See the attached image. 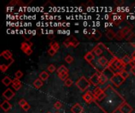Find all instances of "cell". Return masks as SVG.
<instances>
[{"mask_svg": "<svg viewBox=\"0 0 135 113\" xmlns=\"http://www.w3.org/2000/svg\"><path fill=\"white\" fill-rule=\"evenodd\" d=\"M59 77L62 80V81H65L67 79H69V74L68 72H62L60 74H58Z\"/></svg>", "mask_w": 135, "mask_h": 113, "instance_id": "cell-29", "label": "cell"}, {"mask_svg": "<svg viewBox=\"0 0 135 113\" xmlns=\"http://www.w3.org/2000/svg\"><path fill=\"white\" fill-rule=\"evenodd\" d=\"M15 79H20L21 78H22L23 76V72L21 71V70H18L15 72Z\"/></svg>", "mask_w": 135, "mask_h": 113, "instance_id": "cell-34", "label": "cell"}, {"mask_svg": "<svg viewBox=\"0 0 135 113\" xmlns=\"http://www.w3.org/2000/svg\"><path fill=\"white\" fill-rule=\"evenodd\" d=\"M75 85L81 91L84 92L90 87L91 83L89 79H87L85 76H81L77 80V82L75 83Z\"/></svg>", "mask_w": 135, "mask_h": 113, "instance_id": "cell-5", "label": "cell"}, {"mask_svg": "<svg viewBox=\"0 0 135 113\" xmlns=\"http://www.w3.org/2000/svg\"><path fill=\"white\" fill-rule=\"evenodd\" d=\"M50 48H51V49H53L55 51H58L59 50V48H60V45H59V43L58 42H51L50 43Z\"/></svg>", "mask_w": 135, "mask_h": 113, "instance_id": "cell-26", "label": "cell"}, {"mask_svg": "<svg viewBox=\"0 0 135 113\" xmlns=\"http://www.w3.org/2000/svg\"><path fill=\"white\" fill-rule=\"evenodd\" d=\"M80 44V42L74 38V36H70L69 38H67L64 42H63V45L66 47H70V46H73V47H78Z\"/></svg>", "mask_w": 135, "mask_h": 113, "instance_id": "cell-6", "label": "cell"}, {"mask_svg": "<svg viewBox=\"0 0 135 113\" xmlns=\"http://www.w3.org/2000/svg\"><path fill=\"white\" fill-rule=\"evenodd\" d=\"M130 65L131 68H135V59H132L131 63H130Z\"/></svg>", "mask_w": 135, "mask_h": 113, "instance_id": "cell-48", "label": "cell"}, {"mask_svg": "<svg viewBox=\"0 0 135 113\" xmlns=\"http://www.w3.org/2000/svg\"><path fill=\"white\" fill-rule=\"evenodd\" d=\"M121 60H122V61L123 62V64L127 66V64H130V63H131V60H132V57H131L128 56V55H125Z\"/></svg>", "mask_w": 135, "mask_h": 113, "instance_id": "cell-27", "label": "cell"}, {"mask_svg": "<svg viewBox=\"0 0 135 113\" xmlns=\"http://www.w3.org/2000/svg\"><path fill=\"white\" fill-rule=\"evenodd\" d=\"M64 83H65L66 87H71V86L73 85L74 82H73V80H72V79H70L69 78V79H67L66 80H65V81H64Z\"/></svg>", "mask_w": 135, "mask_h": 113, "instance_id": "cell-35", "label": "cell"}, {"mask_svg": "<svg viewBox=\"0 0 135 113\" xmlns=\"http://www.w3.org/2000/svg\"><path fill=\"white\" fill-rule=\"evenodd\" d=\"M103 91H104V89H102L100 87H97L94 89L93 92V96H94V98H97V97H99V96L103 93Z\"/></svg>", "mask_w": 135, "mask_h": 113, "instance_id": "cell-21", "label": "cell"}, {"mask_svg": "<svg viewBox=\"0 0 135 113\" xmlns=\"http://www.w3.org/2000/svg\"><path fill=\"white\" fill-rule=\"evenodd\" d=\"M47 113H51V112H47Z\"/></svg>", "mask_w": 135, "mask_h": 113, "instance_id": "cell-52", "label": "cell"}, {"mask_svg": "<svg viewBox=\"0 0 135 113\" xmlns=\"http://www.w3.org/2000/svg\"><path fill=\"white\" fill-rule=\"evenodd\" d=\"M39 77H40V79L44 82V81H46V80L49 78V74H48L47 72L43 71V72H41L40 74L39 75Z\"/></svg>", "mask_w": 135, "mask_h": 113, "instance_id": "cell-23", "label": "cell"}, {"mask_svg": "<svg viewBox=\"0 0 135 113\" xmlns=\"http://www.w3.org/2000/svg\"><path fill=\"white\" fill-rule=\"evenodd\" d=\"M43 85H44V82L39 78V79H36L34 82H33V86L36 87V88H37V89H40L41 87H43Z\"/></svg>", "mask_w": 135, "mask_h": 113, "instance_id": "cell-25", "label": "cell"}, {"mask_svg": "<svg viewBox=\"0 0 135 113\" xmlns=\"http://www.w3.org/2000/svg\"><path fill=\"white\" fill-rule=\"evenodd\" d=\"M126 67L127 66L123 64L122 60L117 57H115L109 63V68L112 69L115 73H120L122 71L125 70Z\"/></svg>", "mask_w": 135, "mask_h": 113, "instance_id": "cell-3", "label": "cell"}, {"mask_svg": "<svg viewBox=\"0 0 135 113\" xmlns=\"http://www.w3.org/2000/svg\"><path fill=\"white\" fill-rule=\"evenodd\" d=\"M119 111L121 113H132L134 111L133 107H131L127 101H125L119 108Z\"/></svg>", "mask_w": 135, "mask_h": 113, "instance_id": "cell-8", "label": "cell"}, {"mask_svg": "<svg viewBox=\"0 0 135 113\" xmlns=\"http://www.w3.org/2000/svg\"><path fill=\"white\" fill-rule=\"evenodd\" d=\"M18 104H19V105L21 107V108H23L25 105H26L27 104H28V102L25 101V99H24V98H22V99H21V100H19V101H18Z\"/></svg>", "mask_w": 135, "mask_h": 113, "instance_id": "cell-38", "label": "cell"}, {"mask_svg": "<svg viewBox=\"0 0 135 113\" xmlns=\"http://www.w3.org/2000/svg\"><path fill=\"white\" fill-rule=\"evenodd\" d=\"M54 39V35H48V39Z\"/></svg>", "mask_w": 135, "mask_h": 113, "instance_id": "cell-50", "label": "cell"}, {"mask_svg": "<svg viewBox=\"0 0 135 113\" xmlns=\"http://www.w3.org/2000/svg\"><path fill=\"white\" fill-rule=\"evenodd\" d=\"M127 41H128L129 42H131V43H135V34L134 33H133L131 36H130V38L127 40Z\"/></svg>", "mask_w": 135, "mask_h": 113, "instance_id": "cell-40", "label": "cell"}, {"mask_svg": "<svg viewBox=\"0 0 135 113\" xmlns=\"http://www.w3.org/2000/svg\"><path fill=\"white\" fill-rule=\"evenodd\" d=\"M0 107H1V109L4 111V112H8V111H9L10 109H11V108H12V105H11V104L9 102V101H4L2 104H1V105H0Z\"/></svg>", "mask_w": 135, "mask_h": 113, "instance_id": "cell-16", "label": "cell"}, {"mask_svg": "<svg viewBox=\"0 0 135 113\" xmlns=\"http://www.w3.org/2000/svg\"><path fill=\"white\" fill-rule=\"evenodd\" d=\"M2 83L6 87H8V86H9L11 83H13V80H12L9 77L6 76V77H4V78L2 79Z\"/></svg>", "mask_w": 135, "mask_h": 113, "instance_id": "cell-24", "label": "cell"}, {"mask_svg": "<svg viewBox=\"0 0 135 113\" xmlns=\"http://www.w3.org/2000/svg\"><path fill=\"white\" fill-rule=\"evenodd\" d=\"M86 6H89V7H93V6H95V3L92 1V0H89L87 2H86Z\"/></svg>", "mask_w": 135, "mask_h": 113, "instance_id": "cell-43", "label": "cell"}, {"mask_svg": "<svg viewBox=\"0 0 135 113\" xmlns=\"http://www.w3.org/2000/svg\"><path fill=\"white\" fill-rule=\"evenodd\" d=\"M32 42H23L21 45V50L25 53L26 50H28L29 48H32Z\"/></svg>", "mask_w": 135, "mask_h": 113, "instance_id": "cell-20", "label": "cell"}, {"mask_svg": "<svg viewBox=\"0 0 135 113\" xmlns=\"http://www.w3.org/2000/svg\"><path fill=\"white\" fill-rule=\"evenodd\" d=\"M108 79L103 74V73H100V85L99 86H103V85H105L108 82Z\"/></svg>", "mask_w": 135, "mask_h": 113, "instance_id": "cell-22", "label": "cell"}, {"mask_svg": "<svg viewBox=\"0 0 135 113\" xmlns=\"http://www.w3.org/2000/svg\"><path fill=\"white\" fill-rule=\"evenodd\" d=\"M108 79V80L110 81L111 80V79L115 76V72L112 70V69H111L109 67H108V68H106L104 71H103V72H102Z\"/></svg>", "mask_w": 135, "mask_h": 113, "instance_id": "cell-13", "label": "cell"}, {"mask_svg": "<svg viewBox=\"0 0 135 113\" xmlns=\"http://www.w3.org/2000/svg\"><path fill=\"white\" fill-rule=\"evenodd\" d=\"M101 36H102V34L98 30H93L90 35V37L93 38V39H95V40H99L101 38Z\"/></svg>", "mask_w": 135, "mask_h": 113, "instance_id": "cell-18", "label": "cell"}, {"mask_svg": "<svg viewBox=\"0 0 135 113\" xmlns=\"http://www.w3.org/2000/svg\"><path fill=\"white\" fill-rule=\"evenodd\" d=\"M131 73H132L134 76H135V68H131Z\"/></svg>", "mask_w": 135, "mask_h": 113, "instance_id": "cell-49", "label": "cell"}, {"mask_svg": "<svg viewBox=\"0 0 135 113\" xmlns=\"http://www.w3.org/2000/svg\"><path fill=\"white\" fill-rule=\"evenodd\" d=\"M62 107V104L60 102V101H56L55 104H54V108L57 110H59L61 109V108Z\"/></svg>", "mask_w": 135, "mask_h": 113, "instance_id": "cell-36", "label": "cell"}, {"mask_svg": "<svg viewBox=\"0 0 135 113\" xmlns=\"http://www.w3.org/2000/svg\"><path fill=\"white\" fill-rule=\"evenodd\" d=\"M30 108H31V106H30V105L29 104H27L26 105H25L22 109H24V111H25V112H27V111H28L29 109H30Z\"/></svg>", "mask_w": 135, "mask_h": 113, "instance_id": "cell-44", "label": "cell"}, {"mask_svg": "<svg viewBox=\"0 0 135 113\" xmlns=\"http://www.w3.org/2000/svg\"><path fill=\"white\" fill-rule=\"evenodd\" d=\"M125 101V98L112 86L108 85L104 89L103 93L94 98L93 102L104 113H115Z\"/></svg>", "mask_w": 135, "mask_h": 113, "instance_id": "cell-1", "label": "cell"}, {"mask_svg": "<svg viewBox=\"0 0 135 113\" xmlns=\"http://www.w3.org/2000/svg\"><path fill=\"white\" fill-rule=\"evenodd\" d=\"M127 13L123 12L118 13H110L108 14V20L112 23L115 26H119L126 18Z\"/></svg>", "mask_w": 135, "mask_h": 113, "instance_id": "cell-2", "label": "cell"}, {"mask_svg": "<svg viewBox=\"0 0 135 113\" xmlns=\"http://www.w3.org/2000/svg\"><path fill=\"white\" fill-rule=\"evenodd\" d=\"M0 56L2 57L3 58H5V59H6V61H9L10 60L13 59V57H12L13 54H12V53H11L9 50H6L2 51V52L1 53Z\"/></svg>", "mask_w": 135, "mask_h": 113, "instance_id": "cell-15", "label": "cell"}, {"mask_svg": "<svg viewBox=\"0 0 135 113\" xmlns=\"http://www.w3.org/2000/svg\"><path fill=\"white\" fill-rule=\"evenodd\" d=\"M8 68H9V66H8V65H6V64H2L0 65V70H1V72H6V71H7V69H8Z\"/></svg>", "mask_w": 135, "mask_h": 113, "instance_id": "cell-37", "label": "cell"}, {"mask_svg": "<svg viewBox=\"0 0 135 113\" xmlns=\"http://www.w3.org/2000/svg\"><path fill=\"white\" fill-rule=\"evenodd\" d=\"M62 72H69V69L65 66V65H61L58 69H57V73L58 74H60Z\"/></svg>", "mask_w": 135, "mask_h": 113, "instance_id": "cell-28", "label": "cell"}, {"mask_svg": "<svg viewBox=\"0 0 135 113\" xmlns=\"http://www.w3.org/2000/svg\"><path fill=\"white\" fill-rule=\"evenodd\" d=\"M131 57H132V59H135V50H134V52L132 53V56H131Z\"/></svg>", "mask_w": 135, "mask_h": 113, "instance_id": "cell-51", "label": "cell"}, {"mask_svg": "<svg viewBox=\"0 0 135 113\" xmlns=\"http://www.w3.org/2000/svg\"><path fill=\"white\" fill-rule=\"evenodd\" d=\"M65 61H66V63H68V64H71V63H73V62H74V57H73L71 55H67V56L65 57Z\"/></svg>", "mask_w": 135, "mask_h": 113, "instance_id": "cell-31", "label": "cell"}, {"mask_svg": "<svg viewBox=\"0 0 135 113\" xmlns=\"http://www.w3.org/2000/svg\"><path fill=\"white\" fill-rule=\"evenodd\" d=\"M115 34H116V33H115L114 31L112 30V29H108V30L106 31V32H105V35H106L107 39H109V40L114 39L115 38Z\"/></svg>", "mask_w": 135, "mask_h": 113, "instance_id": "cell-19", "label": "cell"}, {"mask_svg": "<svg viewBox=\"0 0 135 113\" xmlns=\"http://www.w3.org/2000/svg\"><path fill=\"white\" fill-rule=\"evenodd\" d=\"M82 98L83 100L88 103V104H91L92 102L94 101V96H93V94L90 91H87L83 96H82Z\"/></svg>", "mask_w": 135, "mask_h": 113, "instance_id": "cell-11", "label": "cell"}, {"mask_svg": "<svg viewBox=\"0 0 135 113\" xmlns=\"http://www.w3.org/2000/svg\"><path fill=\"white\" fill-rule=\"evenodd\" d=\"M110 82L112 84H114V86H115L116 87H119L125 82V79L122 77V76L119 73H115V76L111 79Z\"/></svg>", "mask_w": 135, "mask_h": 113, "instance_id": "cell-7", "label": "cell"}, {"mask_svg": "<svg viewBox=\"0 0 135 113\" xmlns=\"http://www.w3.org/2000/svg\"><path fill=\"white\" fill-rule=\"evenodd\" d=\"M14 95H15V93H14L10 88L6 89V90L2 93V97L5 98V99H6V101L11 100V99L14 97Z\"/></svg>", "mask_w": 135, "mask_h": 113, "instance_id": "cell-12", "label": "cell"}, {"mask_svg": "<svg viewBox=\"0 0 135 113\" xmlns=\"http://www.w3.org/2000/svg\"><path fill=\"white\" fill-rule=\"evenodd\" d=\"M84 58H85V60L87 62H89V64H90V63L96 58V56L94 55V53H93L92 51H90V52H88V53L84 56Z\"/></svg>", "mask_w": 135, "mask_h": 113, "instance_id": "cell-17", "label": "cell"}, {"mask_svg": "<svg viewBox=\"0 0 135 113\" xmlns=\"http://www.w3.org/2000/svg\"><path fill=\"white\" fill-rule=\"evenodd\" d=\"M47 69V72H49L50 73H53L54 72L57 71V69H56V68H55V66L54 64H50V65H48Z\"/></svg>", "mask_w": 135, "mask_h": 113, "instance_id": "cell-30", "label": "cell"}, {"mask_svg": "<svg viewBox=\"0 0 135 113\" xmlns=\"http://www.w3.org/2000/svg\"><path fill=\"white\" fill-rule=\"evenodd\" d=\"M12 84H21L20 79H13V83Z\"/></svg>", "mask_w": 135, "mask_h": 113, "instance_id": "cell-46", "label": "cell"}, {"mask_svg": "<svg viewBox=\"0 0 135 113\" xmlns=\"http://www.w3.org/2000/svg\"><path fill=\"white\" fill-rule=\"evenodd\" d=\"M83 111H84V109H83V107L79 103H76L71 108L72 113H82Z\"/></svg>", "mask_w": 135, "mask_h": 113, "instance_id": "cell-14", "label": "cell"}, {"mask_svg": "<svg viewBox=\"0 0 135 113\" xmlns=\"http://www.w3.org/2000/svg\"><path fill=\"white\" fill-rule=\"evenodd\" d=\"M25 53L26 55H28V56L31 55V54L32 53V48H29V49H28V50H26Z\"/></svg>", "mask_w": 135, "mask_h": 113, "instance_id": "cell-45", "label": "cell"}, {"mask_svg": "<svg viewBox=\"0 0 135 113\" xmlns=\"http://www.w3.org/2000/svg\"><path fill=\"white\" fill-rule=\"evenodd\" d=\"M114 4L116 6H122L124 4V1L123 0H115V1H114Z\"/></svg>", "mask_w": 135, "mask_h": 113, "instance_id": "cell-39", "label": "cell"}, {"mask_svg": "<svg viewBox=\"0 0 135 113\" xmlns=\"http://www.w3.org/2000/svg\"><path fill=\"white\" fill-rule=\"evenodd\" d=\"M56 113H59V112H56Z\"/></svg>", "mask_w": 135, "mask_h": 113, "instance_id": "cell-53", "label": "cell"}, {"mask_svg": "<svg viewBox=\"0 0 135 113\" xmlns=\"http://www.w3.org/2000/svg\"><path fill=\"white\" fill-rule=\"evenodd\" d=\"M123 39H124V38L123 37L121 32H120L119 31H118L117 33L115 34V39H116V40H118V41H121V40H123Z\"/></svg>", "mask_w": 135, "mask_h": 113, "instance_id": "cell-33", "label": "cell"}, {"mask_svg": "<svg viewBox=\"0 0 135 113\" xmlns=\"http://www.w3.org/2000/svg\"><path fill=\"white\" fill-rule=\"evenodd\" d=\"M119 74L122 76V77H123L125 80H126V79L130 76V75H129L128 72H127V70H126V69H125V70H123V71H122Z\"/></svg>", "mask_w": 135, "mask_h": 113, "instance_id": "cell-32", "label": "cell"}, {"mask_svg": "<svg viewBox=\"0 0 135 113\" xmlns=\"http://www.w3.org/2000/svg\"><path fill=\"white\" fill-rule=\"evenodd\" d=\"M17 0H12V1H10V2L9 3L8 6H10V5L15 6V5H17Z\"/></svg>", "mask_w": 135, "mask_h": 113, "instance_id": "cell-47", "label": "cell"}, {"mask_svg": "<svg viewBox=\"0 0 135 113\" xmlns=\"http://www.w3.org/2000/svg\"><path fill=\"white\" fill-rule=\"evenodd\" d=\"M47 53H48L51 57H52V56H54V55L56 53V51H55L53 49L50 48V49H48V50H47Z\"/></svg>", "mask_w": 135, "mask_h": 113, "instance_id": "cell-42", "label": "cell"}, {"mask_svg": "<svg viewBox=\"0 0 135 113\" xmlns=\"http://www.w3.org/2000/svg\"><path fill=\"white\" fill-rule=\"evenodd\" d=\"M97 57V61L99 62V64H100L102 67H104V68L109 67V63H110V61H108V59L107 57H105L104 56L99 57Z\"/></svg>", "mask_w": 135, "mask_h": 113, "instance_id": "cell-10", "label": "cell"}, {"mask_svg": "<svg viewBox=\"0 0 135 113\" xmlns=\"http://www.w3.org/2000/svg\"><path fill=\"white\" fill-rule=\"evenodd\" d=\"M100 73H99V72H96L89 79V81H90L91 84H93L96 87L100 85Z\"/></svg>", "mask_w": 135, "mask_h": 113, "instance_id": "cell-9", "label": "cell"}, {"mask_svg": "<svg viewBox=\"0 0 135 113\" xmlns=\"http://www.w3.org/2000/svg\"><path fill=\"white\" fill-rule=\"evenodd\" d=\"M22 84H12V87L15 90H18L21 88Z\"/></svg>", "mask_w": 135, "mask_h": 113, "instance_id": "cell-41", "label": "cell"}, {"mask_svg": "<svg viewBox=\"0 0 135 113\" xmlns=\"http://www.w3.org/2000/svg\"><path fill=\"white\" fill-rule=\"evenodd\" d=\"M92 52L94 53V55L96 57H102V56L105 57L104 53H110L111 51L108 49V47L103 42H100L93 48Z\"/></svg>", "mask_w": 135, "mask_h": 113, "instance_id": "cell-4", "label": "cell"}]
</instances>
